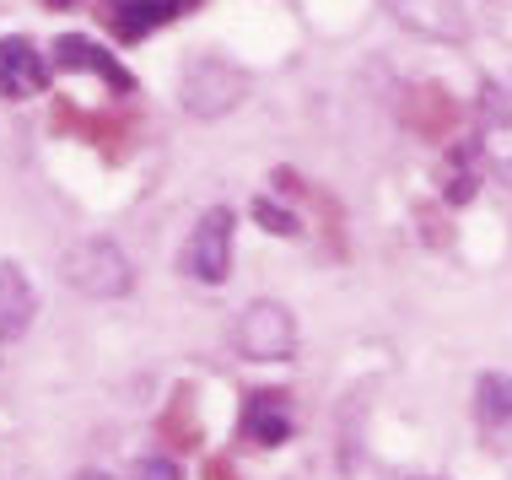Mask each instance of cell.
Wrapping results in <instances>:
<instances>
[{"instance_id":"6da1fadb","label":"cell","mask_w":512,"mask_h":480,"mask_svg":"<svg viewBox=\"0 0 512 480\" xmlns=\"http://www.w3.org/2000/svg\"><path fill=\"white\" fill-rule=\"evenodd\" d=\"M248 76L232 60H216V54H200V60L184 65V81H178V103L195 119H221L243 103Z\"/></svg>"},{"instance_id":"7a4b0ae2","label":"cell","mask_w":512,"mask_h":480,"mask_svg":"<svg viewBox=\"0 0 512 480\" xmlns=\"http://www.w3.org/2000/svg\"><path fill=\"white\" fill-rule=\"evenodd\" d=\"M60 276L71 281L81 297H124L135 286L130 259H124V249H119V243H108V238L76 243V249L60 259Z\"/></svg>"},{"instance_id":"3957f363","label":"cell","mask_w":512,"mask_h":480,"mask_svg":"<svg viewBox=\"0 0 512 480\" xmlns=\"http://www.w3.org/2000/svg\"><path fill=\"white\" fill-rule=\"evenodd\" d=\"M232 340H238V351L248 356V362H286V356L297 351V319H292L286 303L259 297V303H248L238 313Z\"/></svg>"},{"instance_id":"277c9868","label":"cell","mask_w":512,"mask_h":480,"mask_svg":"<svg viewBox=\"0 0 512 480\" xmlns=\"http://www.w3.org/2000/svg\"><path fill=\"white\" fill-rule=\"evenodd\" d=\"M184 276H195L200 286H221L232 276V211L227 205H211L195 222V232L184 243Z\"/></svg>"},{"instance_id":"5b68a950","label":"cell","mask_w":512,"mask_h":480,"mask_svg":"<svg viewBox=\"0 0 512 480\" xmlns=\"http://www.w3.org/2000/svg\"><path fill=\"white\" fill-rule=\"evenodd\" d=\"M480 157L512 178V87H486L480 98Z\"/></svg>"},{"instance_id":"8992f818","label":"cell","mask_w":512,"mask_h":480,"mask_svg":"<svg viewBox=\"0 0 512 480\" xmlns=\"http://www.w3.org/2000/svg\"><path fill=\"white\" fill-rule=\"evenodd\" d=\"M49 87V60L27 38H0V92L6 98H33Z\"/></svg>"},{"instance_id":"52a82bcc","label":"cell","mask_w":512,"mask_h":480,"mask_svg":"<svg viewBox=\"0 0 512 480\" xmlns=\"http://www.w3.org/2000/svg\"><path fill=\"white\" fill-rule=\"evenodd\" d=\"M238 432L254 448H281L292 437V405H286V394H248Z\"/></svg>"},{"instance_id":"ba28073f","label":"cell","mask_w":512,"mask_h":480,"mask_svg":"<svg viewBox=\"0 0 512 480\" xmlns=\"http://www.w3.org/2000/svg\"><path fill=\"white\" fill-rule=\"evenodd\" d=\"M33 313H38V297H33V281L22 276V265H0V340H22L27 335V324H33Z\"/></svg>"},{"instance_id":"9c48e42d","label":"cell","mask_w":512,"mask_h":480,"mask_svg":"<svg viewBox=\"0 0 512 480\" xmlns=\"http://www.w3.org/2000/svg\"><path fill=\"white\" fill-rule=\"evenodd\" d=\"M389 11L410 33L426 38H464V11L459 0H389Z\"/></svg>"},{"instance_id":"30bf717a","label":"cell","mask_w":512,"mask_h":480,"mask_svg":"<svg viewBox=\"0 0 512 480\" xmlns=\"http://www.w3.org/2000/svg\"><path fill=\"white\" fill-rule=\"evenodd\" d=\"M195 0H108V22H114L119 38H146L151 27L184 17Z\"/></svg>"},{"instance_id":"8fae6325","label":"cell","mask_w":512,"mask_h":480,"mask_svg":"<svg viewBox=\"0 0 512 480\" xmlns=\"http://www.w3.org/2000/svg\"><path fill=\"white\" fill-rule=\"evenodd\" d=\"M54 60L65 65V71H92V76H103L114 92H130V71L114 60L108 49H98L92 38H76V33H65L60 44H54Z\"/></svg>"},{"instance_id":"7c38bea8","label":"cell","mask_w":512,"mask_h":480,"mask_svg":"<svg viewBox=\"0 0 512 480\" xmlns=\"http://www.w3.org/2000/svg\"><path fill=\"white\" fill-rule=\"evenodd\" d=\"M475 416L491 421V427H502V421H512V378H480L475 389Z\"/></svg>"},{"instance_id":"4fadbf2b","label":"cell","mask_w":512,"mask_h":480,"mask_svg":"<svg viewBox=\"0 0 512 480\" xmlns=\"http://www.w3.org/2000/svg\"><path fill=\"white\" fill-rule=\"evenodd\" d=\"M135 480H184V470H178L173 459H157V454H151V459L135 464Z\"/></svg>"},{"instance_id":"5bb4252c","label":"cell","mask_w":512,"mask_h":480,"mask_svg":"<svg viewBox=\"0 0 512 480\" xmlns=\"http://www.w3.org/2000/svg\"><path fill=\"white\" fill-rule=\"evenodd\" d=\"M254 216H259V222H265V227L286 232V238H292V232H297V216H286L281 205H270V200H259V205H254Z\"/></svg>"},{"instance_id":"9a60e30c","label":"cell","mask_w":512,"mask_h":480,"mask_svg":"<svg viewBox=\"0 0 512 480\" xmlns=\"http://www.w3.org/2000/svg\"><path fill=\"white\" fill-rule=\"evenodd\" d=\"M76 480H114V475H103V470H81Z\"/></svg>"},{"instance_id":"2e32d148","label":"cell","mask_w":512,"mask_h":480,"mask_svg":"<svg viewBox=\"0 0 512 480\" xmlns=\"http://www.w3.org/2000/svg\"><path fill=\"white\" fill-rule=\"evenodd\" d=\"M49 6H65V0H49Z\"/></svg>"}]
</instances>
